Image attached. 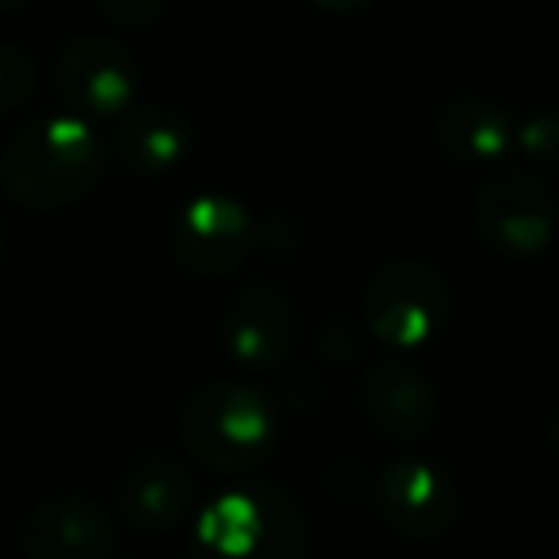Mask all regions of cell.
<instances>
[{
    "instance_id": "obj_1",
    "label": "cell",
    "mask_w": 559,
    "mask_h": 559,
    "mask_svg": "<svg viewBox=\"0 0 559 559\" xmlns=\"http://www.w3.org/2000/svg\"><path fill=\"white\" fill-rule=\"evenodd\" d=\"M104 150L88 119L47 116L27 123L4 150V185L32 211H55L96 185Z\"/></svg>"
},
{
    "instance_id": "obj_2",
    "label": "cell",
    "mask_w": 559,
    "mask_h": 559,
    "mask_svg": "<svg viewBox=\"0 0 559 559\" xmlns=\"http://www.w3.org/2000/svg\"><path fill=\"white\" fill-rule=\"evenodd\" d=\"M299 506L272 483L226 490L195 521L192 559H304Z\"/></svg>"
},
{
    "instance_id": "obj_3",
    "label": "cell",
    "mask_w": 559,
    "mask_h": 559,
    "mask_svg": "<svg viewBox=\"0 0 559 559\" xmlns=\"http://www.w3.org/2000/svg\"><path fill=\"white\" fill-rule=\"evenodd\" d=\"M180 433L188 449L215 472H249L272 452L280 418L257 388L218 380L188 399Z\"/></svg>"
},
{
    "instance_id": "obj_4",
    "label": "cell",
    "mask_w": 559,
    "mask_h": 559,
    "mask_svg": "<svg viewBox=\"0 0 559 559\" xmlns=\"http://www.w3.org/2000/svg\"><path fill=\"white\" fill-rule=\"evenodd\" d=\"M444 276L421 257H395L365 292V322L388 349H421L444 326Z\"/></svg>"
},
{
    "instance_id": "obj_5",
    "label": "cell",
    "mask_w": 559,
    "mask_h": 559,
    "mask_svg": "<svg viewBox=\"0 0 559 559\" xmlns=\"http://www.w3.org/2000/svg\"><path fill=\"white\" fill-rule=\"evenodd\" d=\"M475 230L502 257H540L556 238V195L536 173H498L475 195Z\"/></svg>"
},
{
    "instance_id": "obj_6",
    "label": "cell",
    "mask_w": 559,
    "mask_h": 559,
    "mask_svg": "<svg viewBox=\"0 0 559 559\" xmlns=\"http://www.w3.org/2000/svg\"><path fill=\"white\" fill-rule=\"evenodd\" d=\"M139 73L134 62L108 35H81L62 50L58 93L81 119H123L134 104Z\"/></svg>"
},
{
    "instance_id": "obj_7",
    "label": "cell",
    "mask_w": 559,
    "mask_h": 559,
    "mask_svg": "<svg viewBox=\"0 0 559 559\" xmlns=\"http://www.w3.org/2000/svg\"><path fill=\"white\" fill-rule=\"evenodd\" d=\"M257 241V223L230 195H200L173 226V253L200 276L234 272Z\"/></svg>"
},
{
    "instance_id": "obj_8",
    "label": "cell",
    "mask_w": 559,
    "mask_h": 559,
    "mask_svg": "<svg viewBox=\"0 0 559 559\" xmlns=\"http://www.w3.org/2000/svg\"><path fill=\"white\" fill-rule=\"evenodd\" d=\"M226 349L246 368H272L288 357L299 334L296 304L272 284L241 288L226 307Z\"/></svg>"
},
{
    "instance_id": "obj_9",
    "label": "cell",
    "mask_w": 559,
    "mask_h": 559,
    "mask_svg": "<svg viewBox=\"0 0 559 559\" xmlns=\"http://www.w3.org/2000/svg\"><path fill=\"white\" fill-rule=\"evenodd\" d=\"M380 510L399 533L437 540L456 521V490L441 467L426 460H395L380 475Z\"/></svg>"
},
{
    "instance_id": "obj_10",
    "label": "cell",
    "mask_w": 559,
    "mask_h": 559,
    "mask_svg": "<svg viewBox=\"0 0 559 559\" xmlns=\"http://www.w3.org/2000/svg\"><path fill=\"white\" fill-rule=\"evenodd\" d=\"M111 521L88 498H50L24 525L27 559H108Z\"/></svg>"
},
{
    "instance_id": "obj_11",
    "label": "cell",
    "mask_w": 559,
    "mask_h": 559,
    "mask_svg": "<svg viewBox=\"0 0 559 559\" xmlns=\"http://www.w3.org/2000/svg\"><path fill=\"white\" fill-rule=\"evenodd\" d=\"M360 406L368 421L395 441H418L437 418L433 388L406 365H376L360 380Z\"/></svg>"
},
{
    "instance_id": "obj_12",
    "label": "cell",
    "mask_w": 559,
    "mask_h": 559,
    "mask_svg": "<svg viewBox=\"0 0 559 559\" xmlns=\"http://www.w3.org/2000/svg\"><path fill=\"white\" fill-rule=\"evenodd\" d=\"M192 502V475L173 456H142L119 483V510L142 533H165Z\"/></svg>"
},
{
    "instance_id": "obj_13",
    "label": "cell",
    "mask_w": 559,
    "mask_h": 559,
    "mask_svg": "<svg viewBox=\"0 0 559 559\" xmlns=\"http://www.w3.org/2000/svg\"><path fill=\"white\" fill-rule=\"evenodd\" d=\"M437 139L456 165H498L513 146V123L487 96H456L437 116Z\"/></svg>"
},
{
    "instance_id": "obj_14",
    "label": "cell",
    "mask_w": 559,
    "mask_h": 559,
    "mask_svg": "<svg viewBox=\"0 0 559 559\" xmlns=\"http://www.w3.org/2000/svg\"><path fill=\"white\" fill-rule=\"evenodd\" d=\"M192 150V131L169 108H131L119 119L116 154L134 173H173Z\"/></svg>"
},
{
    "instance_id": "obj_15",
    "label": "cell",
    "mask_w": 559,
    "mask_h": 559,
    "mask_svg": "<svg viewBox=\"0 0 559 559\" xmlns=\"http://www.w3.org/2000/svg\"><path fill=\"white\" fill-rule=\"evenodd\" d=\"M513 146L536 169H559V111H536L513 127Z\"/></svg>"
},
{
    "instance_id": "obj_16",
    "label": "cell",
    "mask_w": 559,
    "mask_h": 559,
    "mask_svg": "<svg viewBox=\"0 0 559 559\" xmlns=\"http://www.w3.org/2000/svg\"><path fill=\"white\" fill-rule=\"evenodd\" d=\"M35 88V70L32 58L16 47L0 43V111H12L32 96Z\"/></svg>"
},
{
    "instance_id": "obj_17",
    "label": "cell",
    "mask_w": 559,
    "mask_h": 559,
    "mask_svg": "<svg viewBox=\"0 0 559 559\" xmlns=\"http://www.w3.org/2000/svg\"><path fill=\"white\" fill-rule=\"evenodd\" d=\"M104 9V16L119 27H146L150 20L162 16L165 0H96Z\"/></svg>"
},
{
    "instance_id": "obj_18",
    "label": "cell",
    "mask_w": 559,
    "mask_h": 559,
    "mask_svg": "<svg viewBox=\"0 0 559 559\" xmlns=\"http://www.w3.org/2000/svg\"><path fill=\"white\" fill-rule=\"evenodd\" d=\"M314 4L326 12H360V9H368L372 0H314Z\"/></svg>"
},
{
    "instance_id": "obj_19",
    "label": "cell",
    "mask_w": 559,
    "mask_h": 559,
    "mask_svg": "<svg viewBox=\"0 0 559 559\" xmlns=\"http://www.w3.org/2000/svg\"><path fill=\"white\" fill-rule=\"evenodd\" d=\"M548 441H551V449L559 452V411L551 414V421H548Z\"/></svg>"
},
{
    "instance_id": "obj_20",
    "label": "cell",
    "mask_w": 559,
    "mask_h": 559,
    "mask_svg": "<svg viewBox=\"0 0 559 559\" xmlns=\"http://www.w3.org/2000/svg\"><path fill=\"white\" fill-rule=\"evenodd\" d=\"M24 0H0V9H20Z\"/></svg>"
}]
</instances>
